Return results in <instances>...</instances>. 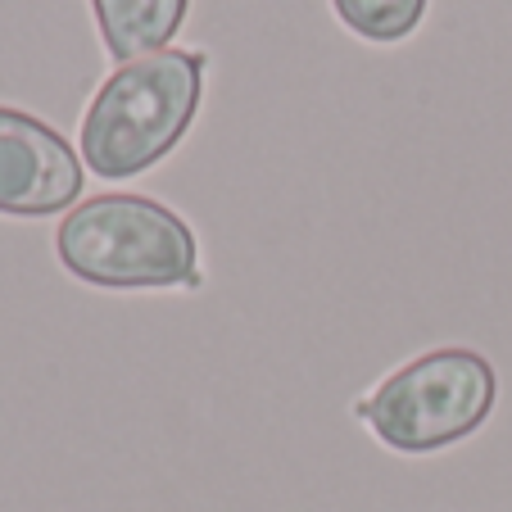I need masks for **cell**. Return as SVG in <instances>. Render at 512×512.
Returning <instances> with one entry per match:
<instances>
[{
  "mask_svg": "<svg viewBox=\"0 0 512 512\" xmlns=\"http://www.w3.org/2000/svg\"><path fill=\"white\" fill-rule=\"evenodd\" d=\"M204 73H209V50L173 46L118 64L82 114V164L105 182H127L164 164L200 114Z\"/></svg>",
  "mask_w": 512,
  "mask_h": 512,
  "instance_id": "6da1fadb",
  "label": "cell"
},
{
  "mask_svg": "<svg viewBox=\"0 0 512 512\" xmlns=\"http://www.w3.org/2000/svg\"><path fill=\"white\" fill-rule=\"evenodd\" d=\"M55 254L96 290H200V245L177 209L132 191L91 195L64 213Z\"/></svg>",
  "mask_w": 512,
  "mask_h": 512,
  "instance_id": "7a4b0ae2",
  "label": "cell"
},
{
  "mask_svg": "<svg viewBox=\"0 0 512 512\" xmlns=\"http://www.w3.org/2000/svg\"><path fill=\"white\" fill-rule=\"evenodd\" d=\"M499 399V377L490 358L463 345L417 354L395 368L368 399L354 404V417L395 454H440L485 426Z\"/></svg>",
  "mask_w": 512,
  "mask_h": 512,
  "instance_id": "3957f363",
  "label": "cell"
},
{
  "mask_svg": "<svg viewBox=\"0 0 512 512\" xmlns=\"http://www.w3.org/2000/svg\"><path fill=\"white\" fill-rule=\"evenodd\" d=\"M87 164L64 132L28 109L0 105V218H55L78 209Z\"/></svg>",
  "mask_w": 512,
  "mask_h": 512,
  "instance_id": "277c9868",
  "label": "cell"
},
{
  "mask_svg": "<svg viewBox=\"0 0 512 512\" xmlns=\"http://www.w3.org/2000/svg\"><path fill=\"white\" fill-rule=\"evenodd\" d=\"M186 14H191V0H91L100 46L118 64L168 50Z\"/></svg>",
  "mask_w": 512,
  "mask_h": 512,
  "instance_id": "5b68a950",
  "label": "cell"
},
{
  "mask_svg": "<svg viewBox=\"0 0 512 512\" xmlns=\"http://www.w3.org/2000/svg\"><path fill=\"white\" fill-rule=\"evenodd\" d=\"M431 0H331L336 19L372 46H399L426 19Z\"/></svg>",
  "mask_w": 512,
  "mask_h": 512,
  "instance_id": "8992f818",
  "label": "cell"
}]
</instances>
